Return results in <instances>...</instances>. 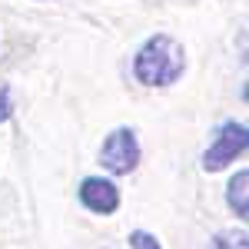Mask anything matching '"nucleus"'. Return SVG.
<instances>
[{"instance_id":"5","label":"nucleus","mask_w":249,"mask_h":249,"mask_svg":"<svg viewBox=\"0 0 249 249\" xmlns=\"http://www.w3.org/2000/svg\"><path fill=\"white\" fill-rule=\"evenodd\" d=\"M246 186H249V173L246 170H239L236 176L230 179V186H226V203H230V210L239 216V219H246Z\"/></svg>"},{"instance_id":"1","label":"nucleus","mask_w":249,"mask_h":249,"mask_svg":"<svg viewBox=\"0 0 249 249\" xmlns=\"http://www.w3.org/2000/svg\"><path fill=\"white\" fill-rule=\"evenodd\" d=\"M186 70V50L170 34L150 37L133 57V77L143 87H170Z\"/></svg>"},{"instance_id":"8","label":"nucleus","mask_w":249,"mask_h":249,"mask_svg":"<svg viewBox=\"0 0 249 249\" xmlns=\"http://www.w3.org/2000/svg\"><path fill=\"white\" fill-rule=\"evenodd\" d=\"M14 113V103H10V87H0V123H7Z\"/></svg>"},{"instance_id":"2","label":"nucleus","mask_w":249,"mask_h":249,"mask_svg":"<svg viewBox=\"0 0 249 249\" xmlns=\"http://www.w3.org/2000/svg\"><path fill=\"white\" fill-rule=\"evenodd\" d=\"M249 146V136H246V123H236V120H226L216 136H213L210 150L203 153V170L206 173H219L223 166H230L236 156H243Z\"/></svg>"},{"instance_id":"3","label":"nucleus","mask_w":249,"mask_h":249,"mask_svg":"<svg viewBox=\"0 0 249 249\" xmlns=\"http://www.w3.org/2000/svg\"><path fill=\"white\" fill-rule=\"evenodd\" d=\"M100 163H103V170L113 173V176H126V173L136 170V163H140V140H136V133L130 126H120V130H113L103 140Z\"/></svg>"},{"instance_id":"6","label":"nucleus","mask_w":249,"mask_h":249,"mask_svg":"<svg viewBox=\"0 0 249 249\" xmlns=\"http://www.w3.org/2000/svg\"><path fill=\"white\" fill-rule=\"evenodd\" d=\"M210 249H246V232L239 230H226V232H216L210 239Z\"/></svg>"},{"instance_id":"4","label":"nucleus","mask_w":249,"mask_h":249,"mask_svg":"<svg viewBox=\"0 0 249 249\" xmlns=\"http://www.w3.org/2000/svg\"><path fill=\"white\" fill-rule=\"evenodd\" d=\"M80 203L96 216H110L120 210V190H116L113 179H103V176H87L80 183Z\"/></svg>"},{"instance_id":"7","label":"nucleus","mask_w":249,"mask_h":249,"mask_svg":"<svg viewBox=\"0 0 249 249\" xmlns=\"http://www.w3.org/2000/svg\"><path fill=\"white\" fill-rule=\"evenodd\" d=\"M130 249H160V243H156L153 232H146V230H133V232H130Z\"/></svg>"}]
</instances>
